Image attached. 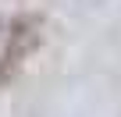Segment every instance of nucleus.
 <instances>
[{
    "label": "nucleus",
    "instance_id": "1",
    "mask_svg": "<svg viewBox=\"0 0 121 117\" xmlns=\"http://www.w3.org/2000/svg\"><path fill=\"white\" fill-rule=\"evenodd\" d=\"M43 43V18L39 14H14L4 32V53H0V85H11L25 61Z\"/></svg>",
    "mask_w": 121,
    "mask_h": 117
},
{
    "label": "nucleus",
    "instance_id": "2",
    "mask_svg": "<svg viewBox=\"0 0 121 117\" xmlns=\"http://www.w3.org/2000/svg\"><path fill=\"white\" fill-rule=\"evenodd\" d=\"M0 28H4V25H0Z\"/></svg>",
    "mask_w": 121,
    "mask_h": 117
}]
</instances>
